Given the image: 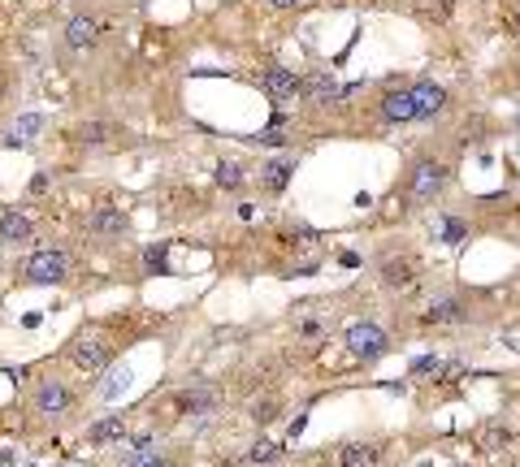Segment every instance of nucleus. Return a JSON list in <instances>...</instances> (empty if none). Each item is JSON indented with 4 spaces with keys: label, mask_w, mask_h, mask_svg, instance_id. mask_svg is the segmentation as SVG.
Here are the masks:
<instances>
[{
    "label": "nucleus",
    "mask_w": 520,
    "mask_h": 467,
    "mask_svg": "<svg viewBox=\"0 0 520 467\" xmlns=\"http://www.w3.org/2000/svg\"><path fill=\"white\" fill-rule=\"evenodd\" d=\"M499 22H503V31H507V35L520 39V0H507L503 13H499Z\"/></svg>",
    "instance_id": "nucleus-28"
},
{
    "label": "nucleus",
    "mask_w": 520,
    "mask_h": 467,
    "mask_svg": "<svg viewBox=\"0 0 520 467\" xmlns=\"http://www.w3.org/2000/svg\"><path fill=\"white\" fill-rule=\"evenodd\" d=\"M265 5H274V9H295V5H304V0H265Z\"/></svg>",
    "instance_id": "nucleus-36"
},
{
    "label": "nucleus",
    "mask_w": 520,
    "mask_h": 467,
    "mask_svg": "<svg viewBox=\"0 0 520 467\" xmlns=\"http://www.w3.org/2000/svg\"><path fill=\"white\" fill-rule=\"evenodd\" d=\"M468 316H473V299H468L464 290H442L429 299V307L420 311V325L434 329V325H468Z\"/></svg>",
    "instance_id": "nucleus-10"
},
{
    "label": "nucleus",
    "mask_w": 520,
    "mask_h": 467,
    "mask_svg": "<svg viewBox=\"0 0 520 467\" xmlns=\"http://www.w3.org/2000/svg\"><path fill=\"white\" fill-rule=\"evenodd\" d=\"M121 467H178V454L169 450H147V454H126Z\"/></svg>",
    "instance_id": "nucleus-24"
},
{
    "label": "nucleus",
    "mask_w": 520,
    "mask_h": 467,
    "mask_svg": "<svg viewBox=\"0 0 520 467\" xmlns=\"http://www.w3.org/2000/svg\"><path fill=\"white\" fill-rule=\"evenodd\" d=\"M256 87L265 91V100L274 104V109H286V104L304 100V74H295V69H286L278 61H269L260 69V78H256Z\"/></svg>",
    "instance_id": "nucleus-7"
},
{
    "label": "nucleus",
    "mask_w": 520,
    "mask_h": 467,
    "mask_svg": "<svg viewBox=\"0 0 520 467\" xmlns=\"http://www.w3.org/2000/svg\"><path fill=\"white\" fill-rule=\"evenodd\" d=\"M342 342L360 363H378L386 351H390V333L378 325V320H352L342 329Z\"/></svg>",
    "instance_id": "nucleus-8"
},
{
    "label": "nucleus",
    "mask_w": 520,
    "mask_h": 467,
    "mask_svg": "<svg viewBox=\"0 0 520 467\" xmlns=\"http://www.w3.org/2000/svg\"><path fill=\"white\" fill-rule=\"evenodd\" d=\"M330 467H382L386 463V441L360 437V441H338L334 450H326Z\"/></svg>",
    "instance_id": "nucleus-9"
},
{
    "label": "nucleus",
    "mask_w": 520,
    "mask_h": 467,
    "mask_svg": "<svg viewBox=\"0 0 520 467\" xmlns=\"http://www.w3.org/2000/svg\"><path fill=\"white\" fill-rule=\"evenodd\" d=\"M342 100V83L326 69H312L304 74V104H316V109H326V104H338Z\"/></svg>",
    "instance_id": "nucleus-17"
},
{
    "label": "nucleus",
    "mask_w": 520,
    "mask_h": 467,
    "mask_svg": "<svg viewBox=\"0 0 520 467\" xmlns=\"http://www.w3.org/2000/svg\"><path fill=\"white\" fill-rule=\"evenodd\" d=\"M412 104H416V121H434L447 113V104H451V91L434 83V78H416L412 83Z\"/></svg>",
    "instance_id": "nucleus-13"
},
{
    "label": "nucleus",
    "mask_w": 520,
    "mask_h": 467,
    "mask_svg": "<svg viewBox=\"0 0 520 467\" xmlns=\"http://www.w3.org/2000/svg\"><path fill=\"white\" fill-rule=\"evenodd\" d=\"M113 355H117V337H109L100 325H83L65 342V351H61V359L69 363L74 372H83V377H100L113 363Z\"/></svg>",
    "instance_id": "nucleus-1"
},
{
    "label": "nucleus",
    "mask_w": 520,
    "mask_h": 467,
    "mask_svg": "<svg viewBox=\"0 0 520 467\" xmlns=\"http://www.w3.org/2000/svg\"><path fill=\"white\" fill-rule=\"evenodd\" d=\"M131 441V454H147V450H161V433L156 428H139L126 437Z\"/></svg>",
    "instance_id": "nucleus-26"
},
{
    "label": "nucleus",
    "mask_w": 520,
    "mask_h": 467,
    "mask_svg": "<svg viewBox=\"0 0 520 467\" xmlns=\"http://www.w3.org/2000/svg\"><path fill=\"white\" fill-rule=\"evenodd\" d=\"M512 441H516L512 428H486V446H490V450H494V446H512Z\"/></svg>",
    "instance_id": "nucleus-30"
},
{
    "label": "nucleus",
    "mask_w": 520,
    "mask_h": 467,
    "mask_svg": "<svg viewBox=\"0 0 520 467\" xmlns=\"http://www.w3.org/2000/svg\"><path fill=\"white\" fill-rule=\"evenodd\" d=\"M295 165H300V156L295 151H278L274 161H260V191L265 195H282L295 177Z\"/></svg>",
    "instance_id": "nucleus-15"
},
{
    "label": "nucleus",
    "mask_w": 520,
    "mask_h": 467,
    "mask_svg": "<svg viewBox=\"0 0 520 467\" xmlns=\"http://www.w3.org/2000/svg\"><path fill=\"white\" fill-rule=\"evenodd\" d=\"M100 35H105V18L100 13H74L65 22V48H74V52L95 48V43H100Z\"/></svg>",
    "instance_id": "nucleus-14"
},
{
    "label": "nucleus",
    "mask_w": 520,
    "mask_h": 467,
    "mask_svg": "<svg viewBox=\"0 0 520 467\" xmlns=\"http://www.w3.org/2000/svg\"><path fill=\"white\" fill-rule=\"evenodd\" d=\"M87 234L91 238H105V243H121V238H131V217L109 195H95L87 208Z\"/></svg>",
    "instance_id": "nucleus-6"
},
{
    "label": "nucleus",
    "mask_w": 520,
    "mask_h": 467,
    "mask_svg": "<svg viewBox=\"0 0 520 467\" xmlns=\"http://www.w3.org/2000/svg\"><path fill=\"white\" fill-rule=\"evenodd\" d=\"M516 126H520V117H516Z\"/></svg>",
    "instance_id": "nucleus-38"
},
{
    "label": "nucleus",
    "mask_w": 520,
    "mask_h": 467,
    "mask_svg": "<svg viewBox=\"0 0 520 467\" xmlns=\"http://www.w3.org/2000/svg\"><path fill=\"white\" fill-rule=\"evenodd\" d=\"M121 139H126V130L117 121H79L74 126V143H83V147H113Z\"/></svg>",
    "instance_id": "nucleus-18"
},
{
    "label": "nucleus",
    "mask_w": 520,
    "mask_h": 467,
    "mask_svg": "<svg viewBox=\"0 0 520 467\" xmlns=\"http://www.w3.org/2000/svg\"><path fill=\"white\" fill-rule=\"evenodd\" d=\"M282 454H286L282 441H274V437H256V441H252V450H247V463L269 467V463H282Z\"/></svg>",
    "instance_id": "nucleus-20"
},
{
    "label": "nucleus",
    "mask_w": 520,
    "mask_h": 467,
    "mask_svg": "<svg viewBox=\"0 0 520 467\" xmlns=\"http://www.w3.org/2000/svg\"><path fill=\"white\" fill-rule=\"evenodd\" d=\"M18 126H22V130H18V139H22V143H27L31 135H39V126H44V117H35V113H31V117H22Z\"/></svg>",
    "instance_id": "nucleus-32"
},
{
    "label": "nucleus",
    "mask_w": 520,
    "mask_h": 467,
    "mask_svg": "<svg viewBox=\"0 0 520 467\" xmlns=\"http://www.w3.org/2000/svg\"><path fill=\"white\" fill-rule=\"evenodd\" d=\"M256 143H260V147H286V143H291V130H260Z\"/></svg>",
    "instance_id": "nucleus-29"
},
{
    "label": "nucleus",
    "mask_w": 520,
    "mask_h": 467,
    "mask_svg": "<svg viewBox=\"0 0 520 467\" xmlns=\"http://www.w3.org/2000/svg\"><path fill=\"white\" fill-rule=\"evenodd\" d=\"M213 177H217V187H226V191H239L243 182H247V173H243V165H239V161H217Z\"/></svg>",
    "instance_id": "nucleus-23"
},
{
    "label": "nucleus",
    "mask_w": 520,
    "mask_h": 467,
    "mask_svg": "<svg viewBox=\"0 0 520 467\" xmlns=\"http://www.w3.org/2000/svg\"><path fill=\"white\" fill-rule=\"evenodd\" d=\"M74 407H79V389L65 377H39L31 389V411L39 420H69Z\"/></svg>",
    "instance_id": "nucleus-4"
},
{
    "label": "nucleus",
    "mask_w": 520,
    "mask_h": 467,
    "mask_svg": "<svg viewBox=\"0 0 520 467\" xmlns=\"http://www.w3.org/2000/svg\"><path fill=\"white\" fill-rule=\"evenodd\" d=\"M451 182V165L438 161V156H416V161L408 165V177H404V195L412 203H429L438 199L442 191H447Z\"/></svg>",
    "instance_id": "nucleus-2"
},
{
    "label": "nucleus",
    "mask_w": 520,
    "mask_h": 467,
    "mask_svg": "<svg viewBox=\"0 0 520 467\" xmlns=\"http://www.w3.org/2000/svg\"><path fill=\"white\" fill-rule=\"evenodd\" d=\"M121 437H131V428H126V415H105V420L87 424V446H95V450L113 446V441H121Z\"/></svg>",
    "instance_id": "nucleus-19"
},
{
    "label": "nucleus",
    "mask_w": 520,
    "mask_h": 467,
    "mask_svg": "<svg viewBox=\"0 0 520 467\" xmlns=\"http://www.w3.org/2000/svg\"><path fill=\"white\" fill-rule=\"evenodd\" d=\"M378 121L382 126H412L416 121V104H412V83H390L378 100Z\"/></svg>",
    "instance_id": "nucleus-11"
},
{
    "label": "nucleus",
    "mask_w": 520,
    "mask_h": 467,
    "mask_svg": "<svg viewBox=\"0 0 520 467\" xmlns=\"http://www.w3.org/2000/svg\"><path fill=\"white\" fill-rule=\"evenodd\" d=\"M35 238V221L22 208H5L0 212V247H27Z\"/></svg>",
    "instance_id": "nucleus-16"
},
{
    "label": "nucleus",
    "mask_w": 520,
    "mask_h": 467,
    "mask_svg": "<svg viewBox=\"0 0 520 467\" xmlns=\"http://www.w3.org/2000/svg\"><path fill=\"white\" fill-rule=\"evenodd\" d=\"M438 238L447 247H460L468 238V221L464 217H438Z\"/></svg>",
    "instance_id": "nucleus-22"
},
{
    "label": "nucleus",
    "mask_w": 520,
    "mask_h": 467,
    "mask_svg": "<svg viewBox=\"0 0 520 467\" xmlns=\"http://www.w3.org/2000/svg\"><path fill=\"white\" fill-rule=\"evenodd\" d=\"M326 333H330V320L326 316H304L300 325H295V337H300L304 346H321V342H326Z\"/></svg>",
    "instance_id": "nucleus-21"
},
{
    "label": "nucleus",
    "mask_w": 520,
    "mask_h": 467,
    "mask_svg": "<svg viewBox=\"0 0 520 467\" xmlns=\"http://www.w3.org/2000/svg\"><path fill=\"white\" fill-rule=\"evenodd\" d=\"M44 187H48V173H35V177H31V195H39Z\"/></svg>",
    "instance_id": "nucleus-35"
},
{
    "label": "nucleus",
    "mask_w": 520,
    "mask_h": 467,
    "mask_svg": "<svg viewBox=\"0 0 520 467\" xmlns=\"http://www.w3.org/2000/svg\"><path fill=\"white\" fill-rule=\"evenodd\" d=\"M5 100H9V74L0 69V104H5Z\"/></svg>",
    "instance_id": "nucleus-37"
},
{
    "label": "nucleus",
    "mask_w": 520,
    "mask_h": 467,
    "mask_svg": "<svg viewBox=\"0 0 520 467\" xmlns=\"http://www.w3.org/2000/svg\"><path fill=\"white\" fill-rule=\"evenodd\" d=\"M143 273H169V243L143 247Z\"/></svg>",
    "instance_id": "nucleus-25"
},
{
    "label": "nucleus",
    "mask_w": 520,
    "mask_h": 467,
    "mask_svg": "<svg viewBox=\"0 0 520 467\" xmlns=\"http://www.w3.org/2000/svg\"><path fill=\"white\" fill-rule=\"evenodd\" d=\"M165 402H169V411L178 415V420H187V415H191V420H204V415L221 411L226 398H221V389L213 381H191V385H178Z\"/></svg>",
    "instance_id": "nucleus-5"
},
{
    "label": "nucleus",
    "mask_w": 520,
    "mask_h": 467,
    "mask_svg": "<svg viewBox=\"0 0 520 467\" xmlns=\"http://www.w3.org/2000/svg\"><path fill=\"white\" fill-rule=\"evenodd\" d=\"M69 273H74V255L69 251L39 247V251H31L27 259H22L18 281L22 285H61V281H69Z\"/></svg>",
    "instance_id": "nucleus-3"
},
{
    "label": "nucleus",
    "mask_w": 520,
    "mask_h": 467,
    "mask_svg": "<svg viewBox=\"0 0 520 467\" xmlns=\"http://www.w3.org/2000/svg\"><path fill=\"white\" fill-rule=\"evenodd\" d=\"M438 368H442V363H438V359H434V355H420V359H416V363H412V377H434V372H438Z\"/></svg>",
    "instance_id": "nucleus-31"
},
{
    "label": "nucleus",
    "mask_w": 520,
    "mask_h": 467,
    "mask_svg": "<svg viewBox=\"0 0 520 467\" xmlns=\"http://www.w3.org/2000/svg\"><path fill=\"white\" fill-rule=\"evenodd\" d=\"M304 424H308V415H295V420H291V428H286V437L295 441V437H300V433H304Z\"/></svg>",
    "instance_id": "nucleus-34"
},
{
    "label": "nucleus",
    "mask_w": 520,
    "mask_h": 467,
    "mask_svg": "<svg viewBox=\"0 0 520 467\" xmlns=\"http://www.w3.org/2000/svg\"><path fill=\"white\" fill-rule=\"evenodd\" d=\"M278 411H282V402H278V398H256V402H252V420H256V424L265 428V424L274 420Z\"/></svg>",
    "instance_id": "nucleus-27"
},
{
    "label": "nucleus",
    "mask_w": 520,
    "mask_h": 467,
    "mask_svg": "<svg viewBox=\"0 0 520 467\" xmlns=\"http://www.w3.org/2000/svg\"><path fill=\"white\" fill-rule=\"evenodd\" d=\"M378 277H382V285L386 290H412V285L420 281V255H412V251H399V255H386L382 264H378Z\"/></svg>",
    "instance_id": "nucleus-12"
},
{
    "label": "nucleus",
    "mask_w": 520,
    "mask_h": 467,
    "mask_svg": "<svg viewBox=\"0 0 520 467\" xmlns=\"http://www.w3.org/2000/svg\"><path fill=\"white\" fill-rule=\"evenodd\" d=\"M338 264H342V269H360V264H364V259H360L356 251H338Z\"/></svg>",
    "instance_id": "nucleus-33"
}]
</instances>
